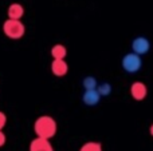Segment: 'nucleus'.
I'll return each instance as SVG.
<instances>
[{
  "label": "nucleus",
  "instance_id": "nucleus-3",
  "mask_svg": "<svg viewBox=\"0 0 153 151\" xmlns=\"http://www.w3.org/2000/svg\"><path fill=\"white\" fill-rule=\"evenodd\" d=\"M121 66L128 74H136L143 67V59L134 52H129L122 58Z\"/></svg>",
  "mask_w": 153,
  "mask_h": 151
},
{
  "label": "nucleus",
  "instance_id": "nucleus-13",
  "mask_svg": "<svg viewBox=\"0 0 153 151\" xmlns=\"http://www.w3.org/2000/svg\"><path fill=\"white\" fill-rule=\"evenodd\" d=\"M97 91L101 96H109L111 94V84L110 83H101L98 84Z\"/></svg>",
  "mask_w": 153,
  "mask_h": 151
},
{
  "label": "nucleus",
  "instance_id": "nucleus-16",
  "mask_svg": "<svg viewBox=\"0 0 153 151\" xmlns=\"http://www.w3.org/2000/svg\"><path fill=\"white\" fill-rule=\"evenodd\" d=\"M149 134H151V135L153 136V123L151 125V127H149Z\"/></svg>",
  "mask_w": 153,
  "mask_h": 151
},
{
  "label": "nucleus",
  "instance_id": "nucleus-11",
  "mask_svg": "<svg viewBox=\"0 0 153 151\" xmlns=\"http://www.w3.org/2000/svg\"><path fill=\"white\" fill-rule=\"evenodd\" d=\"M82 86H83L85 91H87V90H97L98 82H97V79H95L94 76H86V78H83V80H82Z\"/></svg>",
  "mask_w": 153,
  "mask_h": 151
},
{
  "label": "nucleus",
  "instance_id": "nucleus-9",
  "mask_svg": "<svg viewBox=\"0 0 153 151\" xmlns=\"http://www.w3.org/2000/svg\"><path fill=\"white\" fill-rule=\"evenodd\" d=\"M101 98L102 96L98 94L97 90H87L83 92V95H82V102H83L86 106H95V104L100 103Z\"/></svg>",
  "mask_w": 153,
  "mask_h": 151
},
{
  "label": "nucleus",
  "instance_id": "nucleus-8",
  "mask_svg": "<svg viewBox=\"0 0 153 151\" xmlns=\"http://www.w3.org/2000/svg\"><path fill=\"white\" fill-rule=\"evenodd\" d=\"M7 16L12 20H20L24 16V7L19 3H12L7 8Z\"/></svg>",
  "mask_w": 153,
  "mask_h": 151
},
{
  "label": "nucleus",
  "instance_id": "nucleus-14",
  "mask_svg": "<svg viewBox=\"0 0 153 151\" xmlns=\"http://www.w3.org/2000/svg\"><path fill=\"white\" fill-rule=\"evenodd\" d=\"M7 125V115L3 111H0V131H3V128Z\"/></svg>",
  "mask_w": 153,
  "mask_h": 151
},
{
  "label": "nucleus",
  "instance_id": "nucleus-1",
  "mask_svg": "<svg viewBox=\"0 0 153 151\" xmlns=\"http://www.w3.org/2000/svg\"><path fill=\"white\" fill-rule=\"evenodd\" d=\"M56 130H58V125H56L55 119L50 115H42V117L36 118V120L34 122V131L36 134V138L50 141L56 134Z\"/></svg>",
  "mask_w": 153,
  "mask_h": 151
},
{
  "label": "nucleus",
  "instance_id": "nucleus-10",
  "mask_svg": "<svg viewBox=\"0 0 153 151\" xmlns=\"http://www.w3.org/2000/svg\"><path fill=\"white\" fill-rule=\"evenodd\" d=\"M51 56L53 60H63L67 56V48L63 44H55L51 47Z\"/></svg>",
  "mask_w": 153,
  "mask_h": 151
},
{
  "label": "nucleus",
  "instance_id": "nucleus-4",
  "mask_svg": "<svg viewBox=\"0 0 153 151\" xmlns=\"http://www.w3.org/2000/svg\"><path fill=\"white\" fill-rule=\"evenodd\" d=\"M132 50L138 56H143L145 54H148L149 50H151V42L145 36H137L132 42Z\"/></svg>",
  "mask_w": 153,
  "mask_h": 151
},
{
  "label": "nucleus",
  "instance_id": "nucleus-2",
  "mask_svg": "<svg viewBox=\"0 0 153 151\" xmlns=\"http://www.w3.org/2000/svg\"><path fill=\"white\" fill-rule=\"evenodd\" d=\"M3 32L7 37L12 40H18L24 36L26 34V26L23 24L22 20H12V19H7L3 23Z\"/></svg>",
  "mask_w": 153,
  "mask_h": 151
},
{
  "label": "nucleus",
  "instance_id": "nucleus-7",
  "mask_svg": "<svg viewBox=\"0 0 153 151\" xmlns=\"http://www.w3.org/2000/svg\"><path fill=\"white\" fill-rule=\"evenodd\" d=\"M28 151H54V149L48 139L35 138L34 141L30 143Z\"/></svg>",
  "mask_w": 153,
  "mask_h": 151
},
{
  "label": "nucleus",
  "instance_id": "nucleus-15",
  "mask_svg": "<svg viewBox=\"0 0 153 151\" xmlns=\"http://www.w3.org/2000/svg\"><path fill=\"white\" fill-rule=\"evenodd\" d=\"M5 142H7V136H5V134L3 131H0V147L4 146Z\"/></svg>",
  "mask_w": 153,
  "mask_h": 151
},
{
  "label": "nucleus",
  "instance_id": "nucleus-6",
  "mask_svg": "<svg viewBox=\"0 0 153 151\" xmlns=\"http://www.w3.org/2000/svg\"><path fill=\"white\" fill-rule=\"evenodd\" d=\"M51 72L56 78H63L69 72V64L65 60H53L51 62Z\"/></svg>",
  "mask_w": 153,
  "mask_h": 151
},
{
  "label": "nucleus",
  "instance_id": "nucleus-12",
  "mask_svg": "<svg viewBox=\"0 0 153 151\" xmlns=\"http://www.w3.org/2000/svg\"><path fill=\"white\" fill-rule=\"evenodd\" d=\"M79 151H102V144L98 143V142H86L81 146Z\"/></svg>",
  "mask_w": 153,
  "mask_h": 151
},
{
  "label": "nucleus",
  "instance_id": "nucleus-5",
  "mask_svg": "<svg viewBox=\"0 0 153 151\" xmlns=\"http://www.w3.org/2000/svg\"><path fill=\"white\" fill-rule=\"evenodd\" d=\"M130 95L137 102L144 100L146 98V95H148V88H146L145 83L138 82V80L137 82H133L132 86H130Z\"/></svg>",
  "mask_w": 153,
  "mask_h": 151
}]
</instances>
